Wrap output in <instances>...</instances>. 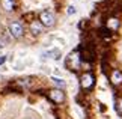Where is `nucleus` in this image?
I'll return each instance as SVG.
<instances>
[{"label": "nucleus", "mask_w": 122, "mask_h": 119, "mask_svg": "<svg viewBox=\"0 0 122 119\" xmlns=\"http://www.w3.org/2000/svg\"><path fill=\"white\" fill-rule=\"evenodd\" d=\"M80 63H81V57H80V51L78 50L71 51L66 60H65V66L71 71H78L80 69Z\"/></svg>", "instance_id": "obj_1"}, {"label": "nucleus", "mask_w": 122, "mask_h": 119, "mask_svg": "<svg viewBox=\"0 0 122 119\" xmlns=\"http://www.w3.org/2000/svg\"><path fill=\"white\" fill-rule=\"evenodd\" d=\"M80 86L83 90H89L95 86V75H93L91 71L87 72H83L81 77H80Z\"/></svg>", "instance_id": "obj_2"}, {"label": "nucleus", "mask_w": 122, "mask_h": 119, "mask_svg": "<svg viewBox=\"0 0 122 119\" xmlns=\"http://www.w3.org/2000/svg\"><path fill=\"white\" fill-rule=\"evenodd\" d=\"M39 21L44 27H53L56 24V18H54V14L50 12V11H42L39 14Z\"/></svg>", "instance_id": "obj_3"}, {"label": "nucleus", "mask_w": 122, "mask_h": 119, "mask_svg": "<svg viewBox=\"0 0 122 119\" xmlns=\"http://www.w3.org/2000/svg\"><path fill=\"white\" fill-rule=\"evenodd\" d=\"M48 98L54 104H63L65 103V92L62 89H51L48 92Z\"/></svg>", "instance_id": "obj_4"}, {"label": "nucleus", "mask_w": 122, "mask_h": 119, "mask_svg": "<svg viewBox=\"0 0 122 119\" xmlns=\"http://www.w3.org/2000/svg\"><path fill=\"white\" fill-rule=\"evenodd\" d=\"M9 33H11L14 38H21L24 35V26H23V23L12 21L11 24H9Z\"/></svg>", "instance_id": "obj_5"}, {"label": "nucleus", "mask_w": 122, "mask_h": 119, "mask_svg": "<svg viewBox=\"0 0 122 119\" xmlns=\"http://www.w3.org/2000/svg\"><path fill=\"white\" fill-rule=\"evenodd\" d=\"M109 78H110V83L113 84L115 88H119L122 86V71L121 69H112V72L109 75Z\"/></svg>", "instance_id": "obj_6"}, {"label": "nucleus", "mask_w": 122, "mask_h": 119, "mask_svg": "<svg viewBox=\"0 0 122 119\" xmlns=\"http://www.w3.org/2000/svg\"><path fill=\"white\" fill-rule=\"evenodd\" d=\"M106 27H107L110 32L115 33V32L121 27V20H119L118 17H109V18L106 20Z\"/></svg>", "instance_id": "obj_7"}, {"label": "nucleus", "mask_w": 122, "mask_h": 119, "mask_svg": "<svg viewBox=\"0 0 122 119\" xmlns=\"http://www.w3.org/2000/svg\"><path fill=\"white\" fill-rule=\"evenodd\" d=\"M42 26L41 24V21L39 20H33L30 23V30H32V33H33V35H39V33L42 32Z\"/></svg>", "instance_id": "obj_8"}, {"label": "nucleus", "mask_w": 122, "mask_h": 119, "mask_svg": "<svg viewBox=\"0 0 122 119\" xmlns=\"http://www.w3.org/2000/svg\"><path fill=\"white\" fill-rule=\"evenodd\" d=\"M5 11H14L15 9V0H2Z\"/></svg>", "instance_id": "obj_9"}, {"label": "nucleus", "mask_w": 122, "mask_h": 119, "mask_svg": "<svg viewBox=\"0 0 122 119\" xmlns=\"http://www.w3.org/2000/svg\"><path fill=\"white\" fill-rule=\"evenodd\" d=\"M115 110L119 116H122V98H119V97L115 98Z\"/></svg>", "instance_id": "obj_10"}, {"label": "nucleus", "mask_w": 122, "mask_h": 119, "mask_svg": "<svg viewBox=\"0 0 122 119\" xmlns=\"http://www.w3.org/2000/svg\"><path fill=\"white\" fill-rule=\"evenodd\" d=\"M51 80H53V83L56 84V86H57V88H65V86H66V83H65L63 82V80L62 78H57V77H53V78H51Z\"/></svg>", "instance_id": "obj_11"}, {"label": "nucleus", "mask_w": 122, "mask_h": 119, "mask_svg": "<svg viewBox=\"0 0 122 119\" xmlns=\"http://www.w3.org/2000/svg\"><path fill=\"white\" fill-rule=\"evenodd\" d=\"M72 14H76V8H74V6H69L68 8V15H72Z\"/></svg>", "instance_id": "obj_12"}, {"label": "nucleus", "mask_w": 122, "mask_h": 119, "mask_svg": "<svg viewBox=\"0 0 122 119\" xmlns=\"http://www.w3.org/2000/svg\"><path fill=\"white\" fill-rule=\"evenodd\" d=\"M5 60H6V57H5V56H0V65H3Z\"/></svg>", "instance_id": "obj_13"}]
</instances>
